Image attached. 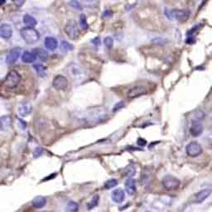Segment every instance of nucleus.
Wrapping results in <instances>:
<instances>
[{"instance_id": "nucleus-10", "label": "nucleus", "mask_w": 212, "mask_h": 212, "mask_svg": "<svg viewBox=\"0 0 212 212\" xmlns=\"http://www.w3.org/2000/svg\"><path fill=\"white\" fill-rule=\"evenodd\" d=\"M21 54V49L20 48H13L10 51V52L8 54L6 58V61L8 65H13L18 61V59Z\"/></svg>"}, {"instance_id": "nucleus-8", "label": "nucleus", "mask_w": 212, "mask_h": 212, "mask_svg": "<svg viewBox=\"0 0 212 212\" xmlns=\"http://www.w3.org/2000/svg\"><path fill=\"white\" fill-rule=\"evenodd\" d=\"M146 93V88L144 87V86H142V85H137V86L133 87L128 91V94H127V96L129 99H134V98L141 96L143 94H145Z\"/></svg>"}, {"instance_id": "nucleus-26", "label": "nucleus", "mask_w": 212, "mask_h": 212, "mask_svg": "<svg viewBox=\"0 0 212 212\" xmlns=\"http://www.w3.org/2000/svg\"><path fill=\"white\" fill-rule=\"evenodd\" d=\"M152 42H153V44L159 45V46H163V45H165V44L167 42V39H165V38H155L152 40Z\"/></svg>"}, {"instance_id": "nucleus-16", "label": "nucleus", "mask_w": 212, "mask_h": 212, "mask_svg": "<svg viewBox=\"0 0 212 212\" xmlns=\"http://www.w3.org/2000/svg\"><path fill=\"white\" fill-rule=\"evenodd\" d=\"M211 193V190L210 189H205L199 191L195 197V202L201 203L203 202L206 199H207L210 197V195Z\"/></svg>"}, {"instance_id": "nucleus-25", "label": "nucleus", "mask_w": 212, "mask_h": 212, "mask_svg": "<svg viewBox=\"0 0 212 212\" xmlns=\"http://www.w3.org/2000/svg\"><path fill=\"white\" fill-rule=\"evenodd\" d=\"M78 204L75 201H70L67 205L66 210L68 212H76L78 210Z\"/></svg>"}, {"instance_id": "nucleus-7", "label": "nucleus", "mask_w": 212, "mask_h": 212, "mask_svg": "<svg viewBox=\"0 0 212 212\" xmlns=\"http://www.w3.org/2000/svg\"><path fill=\"white\" fill-rule=\"evenodd\" d=\"M187 153L190 157H197L202 153V147L197 142H190L186 148Z\"/></svg>"}, {"instance_id": "nucleus-12", "label": "nucleus", "mask_w": 212, "mask_h": 212, "mask_svg": "<svg viewBox=\"0 0 212 212\" xmlns=\"http://www.w3.org/2000/svg\"><path fill=\"white\" fill-rule=\"evenodd\" d=\"M13 35V28L9 24L3 23L0 26V37L3 39H9Z\"/></svg>"}, {"instance_id": "nucleus-9", "label": "nucleus", "mask_w": 212, "mask_h": 212, "mask_svg": "<svg viewBox=\"0 0 212 212\" xmlns=\"http://www.w3.org/2000/svg\"><path fill=\"white\" fill-rule=\"evenodd\" d=\"M171 15L179 22H186L189 18V12L184 9H172Z\"/></svg>"}, {"instance_id": "nucleus-3", "label": "nucleus", "mask_w": 212, "mask_h": 212, "mask_svg": "<svg viewBox=\"0 0 212 212\" xmlns=\"http://www.w3.org/2000/svg\"><path fill=\"white\" fill-rule=\"evenodd\" d=\"M21 81V76L16 71H11L8 72V74L5 77V80L3 81L4 86L8 89H13L18 86L19 82Z\"/></svg>"}, {"instance_id": "nucleus-22", "label": "nucleus", "mask_w": 212, "mask_h": 212, "mask_svg": "<svg viewBox=\"0 0 212 212\" xmlns=\"http://www.w3.org/2000/svg\"><path fill=\"white\" fill-rule=\"evenodd\" d=\"M33 53L35 54V56H38L42 61H47V58H48V53L44 49H42V48H37V49H35Z\"/></svg>"}, {"instance_id": "nucleus-27", "label": "nucleus", "mask_w": 212, "mask_h": 212, "mask_svg": "<svg viewBox=\"0 0 212 212\" xmlns=\"http://www.w3.org/2000/svg\"><path fill=\"white\" fill-rule=\"evenodd\" d=\"M98 201H99V197L98 196L94 197L91 201L89 202V204H88V208L91 210L92 208H94V207H95L97 206V204H98Z\"/></svg>"}, {"instance_id": "nucleus-2", "label": "nucleus", "mask_w": 212, "mask_h": 212, "mask_svg": "<svg viewBox=\"0 0 212 212\" xmlns=\"http://www.w3.org/2000/svg\"><path fill=\"white\" fill-rule=\"evenodd\" d=\"M21 36L26 43L29 45L38 42L40 38V35L38 33V31L34 28H22L21 30Z\"/></svg>"}, {"instance_id": "nucleus-21", "label": "nucleus", "mask_w": 212, "mask_h": 212, "mask_svg": "<svg viewBox=\"0 0 212 212\" xmlns=\"http://www.w3.org/2000/svg\"><path fill=\"white\" fill-rule=\"evenodd\" d=\"M47 200L45 197H37L33 200H32V206L35 208H41L46 205Z\"/></svg>"}, {"instance_id": "nucleus-24", "label": "nucleus", "mask_w": 212, "mask_h": 212, "mask_svg": "<svg viewBox=\"0 0 212 212\" xmlns=\"http://www.w3.org/2000/svg\"><path fill=\"white\" fill-rule=\"evenodd\" d=\"M33 67H34L37 73H38L40 76L43 77V76L46 75V70H45V67H44L42 65H41V64H36V65L33 66Z\"/></svg>"}, {"instance_id": "nucleus-13", "label": "nucleus", "mask_w": 212, "mask_h": 212, "mask_svg": "<svg viewBox=\"0 0 212 212\" xmlns=\"http://www.w3.org/2000/svg\"><path fill=\"white\" fill-rule=\"evenodd\" d=\"M31 110H32V106L28 102H23L22 104H21V105L19 106L18 108L19 114L22 117L29 115L31 113Z\"/></svg>"}, {"instance_id": "nucleus-15", "label": "nucleus", "mask_w": 212, "mask_h": 212, "mask_svg": "<svg viewBox=\"0 0 212 212\" xmlns=\"http://www.w3.org/2000/svg\"><path fill=\"white\" fill-rule=\"evenodd\" d=\"M45 47H47V49H48L51 51H55L58 47V42L56 38H52V37H47L45 38Z\"/></svg>"}, {"instance_id": "nucleus-17", "label": "nucleus", "mask_w": 212, "mask_h": 212, "mask_svg": "<svg viewBox=\"0 0 212 212\" xmlns=\"http://www.w3.org/2000/svg\"><path fill=\"white\" fill-rule=\"evenodd\" d=\"M125 189L128 195H133L136 190V182L134 178H128L125 182Z\"/></svg>"}, {"instance_id": "nucleus-18", "label": "nucleus", "mask_w": 212, "mask_h": 212, "mask_svg": "<svg viewBox=\"0 0 212 212\" xmlns=\"http://www.w3.org/2000/svg\"><path fill=\"white\" fill-rule=\"evenodd\" d=\"M113 200L116 203H121L124 199V192L122 189H116L112 193Z\"/></svg>"}, {"instance_id": "nucleus-6", "label": "nucleus", "mask_w": 212, "mask_h": 212, "mask_svg": "<svg viewBox=\"0 0 212 212\" xmlns=\"http://www.w3.org/2000/svg\"><path fill=\"white\" fill-rule=\"evenodd\" d=\"M52 86L56 91H65L68 86V81L66 76L62 75H56L52 81Z\"/></svg>"}, {"instance_id": "nucleus-20", "label": "nucleus", "mask_w": 212, "mask_h": 212, "mask_svg": "<svg viewBox=\"0 0 212 212\" xmlns=\"http://www.w3.org/2000/svg\"><path fill=\"white\" fill-rule=\"evenodd\" d=\"M23 22L27 26V28H33V27L37 25V20H36V18H33L32 16L29 15V14H26L23 17Z\"/></svg>"}, {"instance_id": "nucleus-29", "label": "nucleus", "mask_w": 212, "mask_h": 212, "mask_svg": "<svg viewBox=\"0 0 212 212\" xmlns=\"http://www.w3.org/2000/svg\"><path fill=\"white\" fill-rule=\"evenodd\" d=\"M61 47L62 51H66V52H67V51H69L72 50V48H73L71 45L69 43V42H67V41H62V42H61Z\"/></svg>"}, {"instance_id": "nucleus-4", "label": "nucleus", "mask_w": 212, "mask_h": 212, "mask_svg": "<svg viewBox=\"0 0 212 212\" xmlns=\"http://www.w3.org/2000/svg\"><path fill=\"white\" fill-rule=\"evenodd\" d=\"M65 31L68 38L71 40H76L80 36V29H79L78 24L74 20H70L66 23Z\"/></svg>"}, {"instance_id": "nucleus-34", "label": "nucleus", "mask_w": 212, "mask_h": 212, "mask_svg": "<svg viewBox=\"0 0 212 212\" xmlns=\"http://www.w3.org/2000/svg\"><path fill=\"white\" fill-rule=\"evenodd\" d=\"M124 106V102H119V103L116 104L115 105H114V111H117V110H119V109H122L123 107Z\"/></svg>"}, {"instance_id": "nucleus-35", "label": "nucleus", "mask_w": 212, "mask_h": 212, "mask_svg": "<svg viewBox=\"0 0 212 212\" xmlns=\"http://www.w3.org/2000/svg\"><path fill=\"white\" fill-rule=\"evenodd\" d=\"M147 144V142L144 139H143V138H138V140H137V144L139 145V146H144L145 144Z\"/></svg>"}, {"instance_id": "nucleus-19", "label": "nucleus", "mask_w": 212, "mask_h": 212, "mask_svg": "<svg viewBox=\"0 0 212 212\" xmlns=\"http://www.w3.org/2000/svg\"><path fill=\"white\" fill-rule=\"evenodd\" d=\"M37 56L35 54L31 51H24L22 56V61L25 63H32L36 61Z\"/></svg>"}, {"instance_id": "nucleus-11", "label": "nucleus", "mask_w": 212, "mask_h": 212, "mask_svg": "<svg viewBox=\"0 0 212 212\" xmlns=\"http://www.w3.org/2000/svg\"><path fill=\"white\" fill-rule=\"evenodd\" d=\"M190 133L193 137H199L203 133V125L199 121H193L190 128Z\"/></svg>"}, {"instance_id": "nucleus-1", "label": "nucleus", "mask_w": 212, "mask_h": 212, "mask_svg": "<svg viewBox=\"0 0 212 212\" xmlns=\"http://www.w3.org/2000/svg\"><path fill=\"white\" fill-rule=\"evenodd\" d=\"M107 118V111L102 107H95L88 110L84 119L88 124H97L104 121Z\"/></svg>"}, {"instance_id": "nucleus-28", "label": "nucleus", "mask_w": 212, "mask_h": 212, "mask_svg": "<svg viewBox=\"0 0 212 212\" xmlns=\"http://www.w3.org/2000/svg\"><path fill=\"white\" fill-rule=\"evenodd\" d=\"M117 184H118V181H116L115 179H110V180H109V181H107L105 182V188L110 189V188L116 187Z\"/></svg>"}, {"instance_id": "nucleus-23", "label": "nucleus", "mask_w": 212, "mask_h": 212, "mask_svg": "<svg viewBox=\"0 0 212 212\" xmlns=\"http://www.w3.org/2000/svg\"><path fill=\"white\" fill-rule=\"evenodd\" d=\"M82 73H83V71H82V70H81V68L79 66L73 65L72 66H71V71H70V74H71L72 76L81 75Z\"/></svg>"}, {"instance_id": "nucleus-33", "label": "nucleus", "mask_w": 212, "mask_h": 212, "mask_svg": "<svg viewBox=\"0 0 212 212\" xmlns=\"http://www.w3.org/2000/svg\"><path fill=\"white\" fill-rule=\"evenodd\" d=\"M42 153H43V149L41 147H37L35 149L34 153H33V155H34L35 157H38L41 155H42Z\"/></svg>"}, {"instance_id": "nucleus-30", "label": "nucleus", "mask_w": 212, "mask_h": 212, "mask_svg": "<svg viewBox=\"0 0 212 212\" xmlns=\"http://www.w3.org/2000/svg\"><path fill=\"white\" fill-rule=\"evenodd\" d=\"M104 45L106 46V47L107 48H111V47H113V45H114V40H113L112 38H110V37H107V38H104Z\"/></svg>"}, {"instance_id": "nucleus-5", "label": "nucleus", "mask_w": 212, "mask_h": 212, "mask_svg": "<svg viewBox=\"0 0 212 212\" xmlns=\"http://www.w3.org/2000/svg\"><path fill=\"white\" fill-rule=\"evenodd\" d=\"M162 185L164 186L167 190H173L177 189L179 187L180 181L172 175H167L162 179Z\"/></svg>"}, {"instance_id": "nucleus-31", "label": "nucleus", "mask_w": 212, "mask_h": 212, "mask_svg": "<svg viewBox=\"0 0 212 212\" xmlns=\"http://www.w3.org/2000/svg\"><path fill=\"white\" fill-rule=\"evenodd\" d=\"M70 5L72 7V8H76V9H81L82 8V6H81V4L79 2H77V1H71V2H70Z\"/></svg>"}, {"instance_id": "nucleus-14", "label": "nucleus", "mask_w": 212, "mask_h": 212, "mask_svg": "<svg viewBox=\"0 0 212 212\" xmlns=\"http://www.w3.org/2000/svg\"><path fill=\"white\" fill-rule=\"evenodd\" d=\"M12 126V118L9 115H5L0 118V130L6 131Z\"/></svg>"}, {"instance_id": "nucleus-36", "label": "nucleus", "mask_w": 212, "mask_h": 212, "mask_svg": "<svg viewBox=\"0 0 212 212\" xmlns=\"http://www.w3.org/2000/svg\"><path fill=\"white\" fill-rule=\"evenodd\" d=\"M42 212H48V211H42Z\"/></svg>"}, {"instance_id": "nucleus-32", "label": "nucleus", "mask_w": 212, "mask_h": 212, "mask_svg": "<svg viewBox=\"0 0 212 212\" xmlns=\"http://www.w3.org/2000/svg\"><path fill=\"white\" fill-rule=\"evenodd\" d=\"M81 26L83 27V28L85 29V28H88V25H87V22H86V18H85V16L84 15V14H82V15L81 16Z\"/></svg>"}]
</instances>
